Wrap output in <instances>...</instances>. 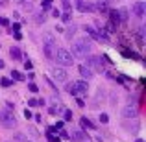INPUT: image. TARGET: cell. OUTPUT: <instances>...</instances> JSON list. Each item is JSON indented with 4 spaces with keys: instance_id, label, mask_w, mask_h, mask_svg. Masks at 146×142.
<instances>
[{
    "instance_id": "cell-43",
    "label": "cell",
    "mask_w": 146,
    "mask_h": 142,
    "mask_svg": "<svg viewBox=\"0 0 146 142\" xmlns=\"http://www.w3.org/2000/svg\"><path fill=\"white\" fill-rule=\"evenodd\" d=\"M44 2H46V4H52V0H44Z\"/></svg>"
},
{
    "instance_id": "cell-6",
    "label": "cell",
    "mask_w": 146,
    "mask_h": 142,
    "mask_svg": "<svg viewBox=\"0 0 146 142\" xmlns=\"http://www.w3.org/2000/svg\"><path fill=\"white\" fill-rule=\"evenodd\" d=\"M52 76H54V79H56V81H59V83H63V81H67V70H65L63 67H56V68H52Z\"/></svg>"
},
{
    "instance_id": "cell-44",
    "label": "cell",
    "mask_w": 146,
    "mask_h": 142,
    "mask_svg": "<svg viewBox=\"0 0 146 142\" xmlns=\"http://www.w3.org/2000/svg\"><path fill=\"white\" fill-rule=\"evenodd\" d=\"M15 2H24V0H15Z\"/></svg>"
},
{
    "instance_id": "cell-30",
    "label": "cell",
    "mask_w": 146,
    "mask_h": 142,
    "mask_svg": "<svg viewBox=\"0 0 146 142\" xmlns=\"http://www.w3.org/2000/svg\"><path fill=\"white\" fill-rule=\"evenodd\" d=\"M28 107H37V100H35V98L28 100Z\"/></svg>"
},
{
    "instance_id": "cell-37",
    "label": "cell",
    "mask_w": 146,
    "mask_h": 142,
    "mask_svg": "<svg viewBox=\"0 0 146 142\" xmlns=\"http://www.w3.org/2000/svg\"><path fill=\"white\" fill-rule=\"evenodd\" d=\"M76 103H78V107H85V102H83L82 98H78V100H76Z\"/></svg>"
},
{
    "instance_id": "cell-29",
    "label": "cell",
    "mask_w": 146,
    "mask_h": 142,
    "mask_svg": "<svg viewBox=\"0 0 146 142\" xmlns=\"http://www.w3.org/2000/svg\"><path fill=\"white\" fill-rule=\"evenodd\" d=\"M24 68H26V70H32V68H33V65H32V61H24Z\"/></svg>"
},
{
    "instance_id": "cell-7",
    "label": "cell",
    "mask_w": 146,
    "mask_h": 142,
    "mask_svg": "<svg viewBox=\"0 0 146 142\" xmlns=\"http://www.w3.org/2000/svg\"><path fill=\"white\" fill-rule=\"evenodd\" d=\"M74 89H76V94H87V90H89V83H87L85 79H82V81H74Z\"/></svg>"
},
{
    "instance_id": "cell-4",
    "label": "cell",
    "mask_w": 146,
    "mask_h": 142,
    "mask_svg": "<svg viewBox=\"0 0 146 142\" xmlns=\"http://www.w3.org/2000/svg\"><path fill=\"white\" fill-rule=\"evenodd\" d=\"M87 59H85V67H89L91 70H102V65H104V61H102V57H98V55H85Z\"/></svg>"
},
{
    "instance_id": "cell-27",
    "label": "cell",
    "mask_w": 146,
    "mask_h": 142,
    "mask_svg": "<svg viewBox=\"0 0 146 142\" xmlns=\"http://www.w3.org/2000/svg\"><path fill=\"white\" fill-rule=\"evenodd\" d=\"M100 122H102V124H107V122H109V116H107L106 113H102L100 114Z\"/></svg>"
},
{
    "instance_id": "cell-25",
    "label": "cell",
    "mask_w": 146,
    "mask_h": 142,
    "mask_svg": "<svg viewBox=\"0 0 146 142\" xmlns=\"http://www.w3.org/2000/svg\"><path fill=\"white\" fill-rule=\"evenodd\" d=\"M28 90H30V92H33V94H35L37 90H39V87H37L35 83H28Z\"/></svg>"
},
{
    "instance_id": "cell-14",
    "label": "cell",
    "mask_w": 146,
    "mask_h": 142,
    "mask_svg": "<svg viewBox=\"0 0 146 142\" xmlns=\"http://www.w3.org/2000/svg\"><path fill=\"white\" fill-rule=\"evenodd\" d=\"M68 139H72L76 142H83V140H85V133H83V131H74L72 135H68Z\"/></svg>"
},
{
    "instance_id": "cell-18",
    "label": "cell",
    "mask_w": 146,
    "mask_h": 142,
    "mask_svg": "<svg viewBox=\"0 0 146 142\" xmlns=\"http://www.w3.org/2000/svg\"><path fill=\"white\" fill-rule=\"evenodd\" d=\"M65 90H67L70 96H78V94H76V89H74V81H72V83H67V85H65Z\"/></svg>"
},
{
    "instance_id": "cell-38",
    "label": "cell",
    "mask_w": 146,
    "mask_h": 142,
    "mask_svg": "<svg viewBox=\"0 0 146 142\" xmlns=\"http://www.w3.org/2000/svg\"><path fill=\"white\" fill-rule=\"evenodd\" d=\"M59 15H61V13H59V9H52V17H56V18H57Z\"/></svg>"
},
{
    "instance_id": "cell-42",
    "label": "cell",
    "mask_w": 146,
    "mask_h": 142,
    "mask_svg": "<svg viewBox=\"0 0 146 142\" xmlns=\"http://www.w3.org/2000/svg\"><path fill=\"white\" fill-rule=\"evenodd\" d=\"M135 142H144V140H143V139H137V140H135Z\"/></svg>"
},
{
    "instance_id": "cell-11",
    "label": "cell",
    "mask_w": 146,
    "mask_h": 142,
    "mask_svg": "<svg viewBox=\"0 0 146 142\" xmlns=\"http://www.w3.org/2000/svg\"><path fill=\"white\" fill-rule=\"evenodd\" d=\"M85 32H87V35H89L91 39L100 41V32H98L96 28H93V26H85Z\"/></svg>"
},
{
    "instance_id": "cell-8",
    "label": "cell",
    "mask_w": 146,
    "mask_h": 142,
    "mask_svg": "<svg viewBox=\"0 0 146 142\" xmlns=\"http://www.w3.org/2000/svg\"><path fill=\"white\" fill-rule=\"evenodd\" d=\"M43 50L46 59H54V52H56V43H43Z\"/></svg>"
},
{
    "instance_id": "cell-10",
    "label": "cell",
    "mask_w": 146,
    "mask_h": 142,
    "mask_svg": "<svg viewBox=\"0 0 146 142\" xmlns=\"http://www.w3.org/2000/svg\"><path fill=\"white\" fill-rule=\"evenodd\" d=\"M122 116H124V118H135V116H137L135 105H126L124 111H122Z\"/></svg>"
},
{
    "instance_id": "cell-41",
    "label": "cell",
    "mask_w": 146,
    "mask_h": 142,
    "mask_svg": "<svg viewBox=\"0 0 146 142\" xmlns=\"http://www.w3.org/2000/svg\"><path fill=\"white\" fill-rule=\"evenodd\" d=\"M4 67H6V63H4V61L0 59V68H4Z\"/></svg>"
},
{
    "instance_id": "cell-28",
    "label": "cell",
    "mask_w": 146,
    "mask_h": 142,
    "mask_svg": "<svg viewBox=\"0 0 146 142\" xmlns=\"http://www.w3.org/2000/svg\"><path fill=\"white\" fill-rule=\"evenodd\" d=\"M15 140H17V142H28V140L24 139V135H21V133H17V135H15Z\"/></svg>"
},
{
    "instance_id": "cell-5",
    "label": "cell",
    "mask_w": 146,
    "mask_h": 142,
    "mask_svg": "<svg viewBox=\"0 0 146 142\" xmlns=\"http://www.w3.org/2000/svg\"><path fill=\"white\" fill-rule=\"evenodd\" d=\"M131 11H133V15H135V17L143 18L144 15H146V2H144V0H137V2H133Z\"/></svg>"
},
{
    "instance_id": "cell-17",
    "label": "cell",
    "mask_w": 146,
    "mask_h": 142,
    "mask_svg": "<svg viewBox=\"0 0 146 142\" xmlns=\"http://www.w3.org/2000/svg\"><path fill=\"white\" fill-rule=\"evenodd\" d=\"M82 125H83V127H87V129H94V124H93V122H91L87 116L82 118Z\"/></svg>"
},
{
    "instance_id": "cell-33",
    "label": "cell",
    "mask_w": 146,
    "mask_h": 142,
    "mask_svg": "<svg viewBox=\"0 0 146 142\" xmlns=\"http://www.w3.org/2000/svg\"><path fill=\"white\" fill-rule=\"evenodd\" d=\"M50 142H59V137H54V135H46Z\"/></svg>"
},
{
    "instance_id": "cell-2",
    "label": "cell",
    "mask_w": 146,
    "mask_h": 142,
    "mask_svg": "<svg viewBox=\"0 0 146 142\" xmlns=\"http://www.w3.org/2000/svg\"><path fill=\"white\" fill-rule=\"evenodd\" d=\"M54 59H56L57 65H61V67H72V65H74V57H72V53L68 52V50H65V48H56V52H54Z\"/></svg>"
},
{
    "instance_id": "cell-13",
    "label": "cell",
    "mask_w": 146,
    "mask_h": 142,
    "mask_svg": "<svg viewBox=\"0 0 146 142\" xmlns=\"http://www.w3.org/2000/svg\"><path fill=\"white\" fill-rule=\"evenodd\" d=\"M9 55L13 57L15 61H22V52H21L17 46H11V48H9Z\"/></svg>"
},
{
    "instance_id": "cell-32",
    "label": "cell",
    "mask_w": 146,
    "mask_h": 142,
    "mask_svg": "<svg viewBox=\"0 0 146 142\" xmlns=\"http://www.w3.org/2000/svg\"><path fill=\"white\" fill-rule=\"evenodd\" d=\"M102 2H104V4H106V6H107V7H109V6H113V4H115V2H118V0H102Z\"/></svg>"
},
{
    "instance_id": "cell-23",
    "label": "cell",
    "mask_w": 146,
    "mask_h": 142,
    "mask_svg": "<svg viewBox=\"0 0 146 142\" xmlns=\"http://www.w3.org/2000/svg\"><path fill=\"white\" fill-rule=\"evenodd\" d=\"M0 85H2V87H11V85H13V81L7 79V78H2V79H0Z\"/></svg>"
},
{
    "instance_id": "cell-31",
    "label": "cell",
    "mask_w": 146,
    "mask_h": 142,
    "mask_svg": "<svg viewBox=\"0 0 146 142\" xmlns=\"http://www.w3.org/2000/svg\"><path fill=\"white\" fill-rule=\"evenodd\" d=\"M0 26H9V20L4 18V17H0Z\"/></svg>"
},
{
    "instance_id": "cell-26",
    "label": "cell",
    "mask_w": 146,
    "mask_h": 142,
    "mask_svg": "<svg viewBox=\"0 0 146 142\" xmlns=\"http://www.w3.org/2000/svg\"><path fill=\"white\" fill-rule=\"evenodd\" d=\"M61 4H63L65 11H70V7H72V2H70V0H63V2H61Z\"/></svg>"
},
{
    "instance_id": "cell-1",
    "label": "cell",
    "mask_w": 146,
    "mask_h": 142,
    "mask_svg": "<svg viewBox=\"0 0 146 142\" xmlns=\"http://www.w3.org/2000/svg\"><path fill=\"white\" fill-rule=\"evenodd\" d=\"M91 48H93V44H91V39H87V37H83V39H78L74 44H72V57H78V59H83V57L87 55V53L91 52Z\"/></svg>"
},
{
    "instance_id": "cell-12",
    "label": "cell",
    "mask_w": 146,
    "mask_h": 142,
    "mask_svg": "<svg viewBox=\"0 0 146 142\" xmlns=\"http://www.w3.org/2000/svg\"><path fill=\"white\" fill-rule=\"evenodd\" d=\"M78 9H80V11H83V13H85V11L93 13V11H94V6H93V4H85L83 0H78Z\"/></svg>"
},
{
    "instance_id": "cell-3",
    "label": "cell",
    "mask_w": 146,
    "mask_h": 142,
    "mask_svg": "<svg viewBox=\"0 0 146 142\" xmlns=\"http://www.w3.org/2000/svg\"><path fill=\"white\" fill-rule=\"evenodd\" d=\"M0 124H2V127H6V129H13L15 125H17V120H15L13 113H11L9 109H6V111L0 113Z\"/></svg>"
},
{
    "instance_id": "cell-20",
    "label": "cell",
    "mask_w": 146,
    "mask_h": 142,
    "mask_svg": "<svg viewBox=\"0 0 146 142\" xmlns=\"http://www.w3.org/2000/svg\"><path fill=\"white\" fill-rule=\"evenodd\" d=\"M59 17H61V20H65V22H70L72 20V13H70V11H65V13H61Z\"/></svg>"
},
{
    "instance_id": "cell-19",
    "label": "cell",
    "mask_w": 146,
    "mask_h": 142,
    "mask_svg": "<svg viewBox=\"0 0 146 142\" xmlns=\"http://www.w3.org/2000/svg\"><path fill=\"white\" fill-rule=\"evenodd\" d=\"M118 17H120L122 22H126V20H128V17H129V15H128V9H126V7H122V9L118 11Z\"/></svg>"
},
{
    "instance_id": "cell-40",
    "label": "cell",
    "mask_w": 146,
    "mask_h": 142,
    "mask_svg": "<svg viewBox=\"0 0 146 142\" xmlns=\"http://www.w3.org/2000/svg\"><path fill=\"white\" fill-rule=\"evenodd\" d=\"M6 107H7V109H13V107H15V103H11V102H6Z\"/></svg>"
},
{
    "instance_id": "cell-35",
    "label": "cell",
    "mask_w": 146,
    "mask_h": 142,
    "mask_svg": "<svg viewBox=\"0 0 146 142\" xmlns=\"http://www.w3.org/2000/svg\"><path fill=\"white\" fill-rule=\"evenodd\" d=\"M59 137H61V139H68V133H67V131H63V129H61V131H59Z\"/></svg>"
},
{
    "instance_id": "cell-34",
    "label": "cell",
    "mask_w": 146,
    "mask_h": 142,
    "mask_svg": "<svg viewBox=\"0 0 146 142\" xmlns=\"http://www.w3.org/2000/svg\"><path fill=\"white\" fill-rule=\"evenodd\" d=\"M24 116H26V120H30V118H32V111H30V109H24Z\"/></svg>"
},
{
    "instance_id": "cell-22",
    "label": "cell",
    "mask_w": 146,
    "mask_h": 142,
    "mask_svg": "<svg viewBox=\"0 0 146 142\" xmlns=\"http://www.w3.org/2000/svg\"><path fill=\"white\" fill-rule=\"evenodd\" d=\"M35 20L39 22V24H41V22H44V20H46V15H44V11H39V13H37Z\"/></svg>"
},
{
    "instance_id": "cell-39",
    "label": "cell",
    "mask_w": 146,
    "mask_h": 142,
    "mask_svg": "<svg viewBox=\"0 0 146 142\" xmlns=\"http://www.w3.org/2000/svg\"><path fill=\"white\" fill-rule=\"evenodd\" d=\"M30 135H32V137H37V131H35V127H30Z\"/></svg>"
},
{
    "instance_id": "cell-36",
    "label": "cell",
    "mask_w": 146,
    "mask_h": 142,
    "mask_svg": "<svg viewBox=\"0 0 146 142\" xmlns=\"http://www.w3.org/2000/svg\"><path fill=\"white\" fill-rule=\"evenodd\" d=\"M19 30H21V24H13V28H11V30H9V32H11V33H13V32H19Z\"/></svg>"
},
{
    "instance_id": "cell-9",
    "label": "cell",
    "mask_w": 146,
    "mask_h": 142,
    "mask_svg": "<svg viewBox=\"0 0 146 142\" xmlns=\"http://www.w3.org/2000/svg\"><path fill=\"white\" fill-rule=\"evenodd\" d=\"M78 70H80V76H82L83 79H91L94 76V70H91L89 67H85V65H80Z\"/></svg>"
},
{
    "instance_id": "cell-16",
    "label": "cell",
    "mask_w": 146,
    "mask_h": 142,
    "mask_svg": "<svg viewBox=\"0 0 146 142\" xmlns=\"http://www.w3.org/2000/svg\"><path fill=\"white\" fill-rule=\"evenodd\" d=\"M11 78H13L15 79V81H24V74H22V72H19V70H13V72H11Z\"/></svg>"
},
{
    "instance_id": "cell-15",
    "label": "cell",
    "mask_w": 146,
    "mask_h": 142,
    "mask_svg": "<svg viewBox=\"0 0 146 142\" xmlns=\"http://www.w3.org/2000/svg\"><path fill=\"white\" fill-rule=\"evenodd\" d=\"M109 15H111V24L113 26H118V22H120V17H118V11H109Z\"/></svg>"
},
{
    "instance_id": "cell-24",
    "label": "cell",
    "mask_w": 146,
    "mask_h": 142,
    "mask_svg": "<svg viewBox=\"0 0 146 142\" xmlns=\"http://www.w3.org/2000/svg\"><path fill=\"white\" fill-rule=\"evenodd\" d=\"M76 33V26H72V28H68V32L65 33V37H67V39H72V35H74Z\"/></svg>"
},
{
    "instance_id": "cell-21",
    "label": "cell",
    "mask_w": 146,
    "mask_h": 142,
    "mask_svg": "<svg viewBox=\"0 0 146 142\" xmlns=\"http://www.w3.org/2000/svg\"><path fill=\"white\" fill-rule=\"evenodd\" d=\"M63 116H65V118H63L65 122H70V120H72V111H70V109H65V111H63Z\"/></svg>"
}]
</instances>
